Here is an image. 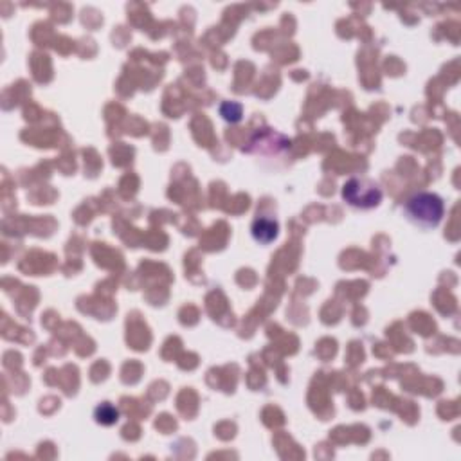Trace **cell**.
<instances>
[{
  "mask_svg": "<svg viewBox=\"0 0 461 461\" xmlns=\"http://www.w3.org/2000/svg\"><path fill=\"white\" fill-rule=\"evenodd\" d=\"M445 214V204L441 197L434 193H418L413 195L404 204V216L413 226L420 229L429 230L440 226Z\"/></svg>",
  "mask_w": 461,
  "mask_h": 461,
  "instance_id": "obj_1",
  "label": "cell"
},
{
  "mask_svg": "<svg viewBox=\"0 0 461 461\" xmlns=\"http://www.w3.org/2000/svg\"><path fill=\"white\" fill-rule=\"evenodd\" d=\"M343 200L355 209H373L382 202V189L377 182L353 177L343 186Z\"/></svg>",
  "mask_w": 461,
  "mask_h": 461,
  "instance_id": "obj_2",
  "label": "cell"
},
{
  "mask_svg": "<svg viewBox=\"0 0 461 461\" xmlns=\"http://www.w3.org/2000/svg\"><path fill=\"white\" fill-rule=\"evenodd\" d=\"M277 230H280V226H277L276 220L260 216L252 223L251 233L256 242L261 243V245H268V243H273L277 238Z\"/></svg>",
  "mask_w": 461,
  "mask_h": 461,
  "instance_id": "obj_3",
  "label": "cell"
},
{
  "mask_svg": "<svg viewBox=\"0 0 461 461\" xmlns=\"http://www.w3.org/2000/svg\"><path fill=\"white\" fill-rule=\"evenodd\" d=\"M94 415H96L97 424H103V425H113L119 420V411L109 402L97 406Z\"/></svg>",
  "mask_w": 461,
  "mask_h": 461,
  "instance_id": "obj_4",
  "label": "cell"
},
{
  "mask_svg": "<svg viewBox=\"0 0 461 461\" xmlns=\"http://www.w3.org/2000/svg\"><path fill=\"white\" fill-rule=\"evenodd\" d=\"M220 116L227 123H238L243 116V106L236 101H223L220 105Z\"/></svg>",
  "mask_w": 461,
  "mask_h": 461,
  "instance_id": "obj_5",
  "label": "cell"
}]
</instances>
